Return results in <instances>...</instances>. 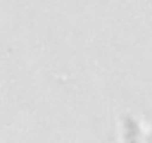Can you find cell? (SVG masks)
Returning a JSON list of instances; mask_svg holds the SVG:
<instances>
[]
</instances>
